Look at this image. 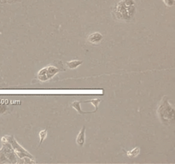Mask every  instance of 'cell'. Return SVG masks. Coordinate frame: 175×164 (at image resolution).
Listing matches in <instances>:
<instances>
[{
  "instance_id": "6da1fadb",
  "label": "cell",
  "mask_w": 175,
  "mask_h": 164,
  "mask_svg": "<svg viewBox=\"0 0 175 164\" xmlns=\"http://www.w3.org/2000/svg\"><path fill=\"white\" fill-rule=\"evenodd\" d=\"M157 116L159 119L166 126H169L173 123L175 117L174 108L169 103L168 98L164 96L160 100V103L157 108Z\"/></svg>"
},
{
  "instance_id": "7a4b0ae2",
  "label": "cell",
  "mask_w": 175,
  "mask_h": 164,
  "mask_svg": "<svg viewBox=\"0 0 175 164\" xmlns=\"http://www.w3.org/2000/svg\"><path fill=\"white\" fill-rule=\"evenodd\" d=\"M135 3L133 0H123L117 4L115 15L120 21L129 22L135 15Z\"/></svg>"
},
{
  "instance_id": "3957f363",
  "label": "cell",
  "mask_w": 175,
  "mask_h": 164,
  "mask_svg": "<svg viewBox=\"0 0 175 164\" xmlns=\"http://www.w3.org/2000/svg\"><path fill=\"white\" fill-rule=\"evenodd\" d=\"M3 139L6 140L7 142L10 143V145L12 147L13 150L15 151L16 157H20L21 159H25V158H30V159H33L34 157L26 150L24 148H22V146L19 145L17 141L13 136H5L3 138Z\"/></svg>"
},
{
  "instance_id": "277c9868",
  "label": "cell",
  "mask_w": 175,
  "mask_h": 164,
  "mask_svg": "<svg viewBox=\"0 0 175 164\" xmlns=\"http://www.w3.org/2000/svg\"><path fill=\"white\" fill-rule=\"evenodd\" d=\"M63 70H64L63 67L59 68L58 66L50 64L47 67H45V68L40 70L38 74V77H39V80L40 81L44 82V81H48L49 80H51L56 74H57L60 71H63Z\"/></svg>"
},
{
  "instance_id": "5b68a950",
  "label": "cell",
  "mask_w": 175,
  "mask_h": 164,
  "mask_svg": "<svg viewBox=\"0 0 175 164\" xmlns=\"http://www.w3.org/2000/svg\"><path fill=\"white\" fill-rule=\"evenodd\" d=\"M102 39H103V37H102V34L97 32V33H93L90 34V35L88 36L87 41L90 44H96L100 43L102 40Z\"/></svg>"
},
{
  "instance_id": "8992f818",
  "label": "cell",
  "mask_w": 175,
  "mask_h": 164,
  "mask_svg": "<svg viewBox=\"0 0 175 164\" xmlns=\"http://www.w3.org/2000/svg\"><path fill=\"white\" fill-rule=\"evenodd\" d=\"M85 142V127L83 126L81 128V131L79 132V134L76 138V143L79 146H83Z\"/></svg>"
},
{
  "instance_id": "52a82bcc",
  "label": "cell",
  "mask_w": 175,
  "mask_h": 164,
  "mask_svg": "<svg viewBox=\"0 0 175 164\" xmlns=\"http://www.w3.org/2000/svg\"><path fill=\"white\" fill-rule=\"evenodd\" d=\"M71 106L74 108V109H76V111L78 113L80 114V115H86V114H91V113H95L96 111H83L81 108H80V102L79 101H75V102H73Z\"/></svg>"
},
{
  "instance_id": "ba28073f",
  "label": "cell",
  "mask_w": 175,
  "mask_h": 164,
  "mask_svg": "<svg viewBox=\"0 0 175 164\" xmlns=\"http://www.w3.org/2000/svg\"><path fill=\"white\" fill-rule=\"evenodd\" d=\"M81 64H82V61H80V60H74V61L66 62V65L69 67V69H76V68H78Z\"/></svg>"
},
{
  "instance_id": "9c48e42d",
  "label": "cell",
  "mask_w": 175,
  "mask_h": 164,
  "mask_svg": "<svg viewBox=\"0 0 175 164\" xmlns=\"http://www.w3.org/2000/svg\"><path fill=\"white\" fill-rule=\"evenodd\" d=\"M39 136H40V139L39 146H40L41 145V144L43 143V141H44V139H46V137H47V130H42V131H40V133H39Z\"/></svg>"
},
{
  "instance_id": "30bf717a",
  "label": "cell",
  "mask_w": 175,
  "mask_h": 164,
  "mask_svg": "<svg viewBox=\"0 0 175 164\" xmlns=\"http://www.w3.org/2000/svg\"><path fill=\"white\" fill-rule=\"evenodd\" d=\"M139 152H140V149H139V147H137L135 149H131V151H129V152H127V156H129L130 157H135L139 155Z\"/></svg>"
},
{
  "instance_id": "8fae6325",
  "label": "cell",
  "mask_w": 175,
  "mask_h": 164,
  "mask_svg": "<svg viewBox=\"0 0 175 164\" xmlns=\"http://www.w3.org/2000/svg\"><path fill=\"white\" fill-rule=\"evenodd\" d=\"M89 103H91L93 105L95 106V110H98V106L101 103V99H91V100H89Z\"/></svg>"
},
{
  "instance_id": "7c38bea8",
  "label": "cell",
  "mask_w": 175,
  "mask_h": 164,
  "mask_svg": "<svg viewBox=\"0 0 175 164\" xmlns=\"http://www.w3.org/2000/svg\"><path fill=\"white\" fill-rule=\"evenodd\" d=\"M162 1L168 7H172L174 5V0H162Z\"/></svg>"
},
{
  "instance_id": "4fadbf2b",
  "label": "cell",
  "mask_w": 175,
  "mask_h": 164,
  "mask_svg": "<svg viewBox=\"0 0 175 164\" xmlns=\"http://www.w3.org/2000/svg\"><path fill=\"white\" fill-rule=\"evenodd\" d=\"M6 109H7L6 105H4V104H0V115L5 113V110H6Z\"/></svg>"
}]
</instances>
